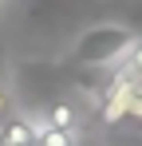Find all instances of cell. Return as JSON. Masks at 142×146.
<instances>
[{"mask_svg":"<svg viewBox=\"0 0 142 146\" xmlns=\"http://www.w3.org/2000/svg\"><path fill=\"white\" fill-rule=\"evenodd\" d=\"M36 138V119L32 115H0V146H32Z\"/></svg>","mask_w":142,"mask_h":146,"instance_id":"6da1fadb","label":"cell"},{"mask_svg":"<svg viewBox=\"0 0 142 146\" xmlns=\"http://www.w3.org/2000/svg\"><path fill=\"white\" fill-rule=\"evenodd\" d=\"M40 119L51 122V126H63V130H79V111H75L71 103H51Z\"/></svg>","mask_w":142,"mask_h":146,"instance_id":"3957f363","label":"cell"},{"mask_svg":"<svg viewBox=\"0 0 142 146\" xmlns=\"http://www.w3.org/2000/svg\"><path fill=\"white\" fill-rule=\"evenodd\" d=\"M32 146H79V130H63V126H51V122L36 119Z\"/></svg>","mask_w":142,"mask_h":146,"instance_id":"7a4b0ae2","label":"cell"},{"mask_svg":"<svg viewBox=\"0 0 142 146\" xmlns=\"http://www.w3.org/2000/svg\"><path fill=\"white\" fill-rule=\"evenodd\" d=\"M8 111H12V107H8V87L0 83V115H8Z\"/></svg>","mask_w":142,"mask_h":146,"instance_id":"277c9868","label":"cell"}]
</instances>
